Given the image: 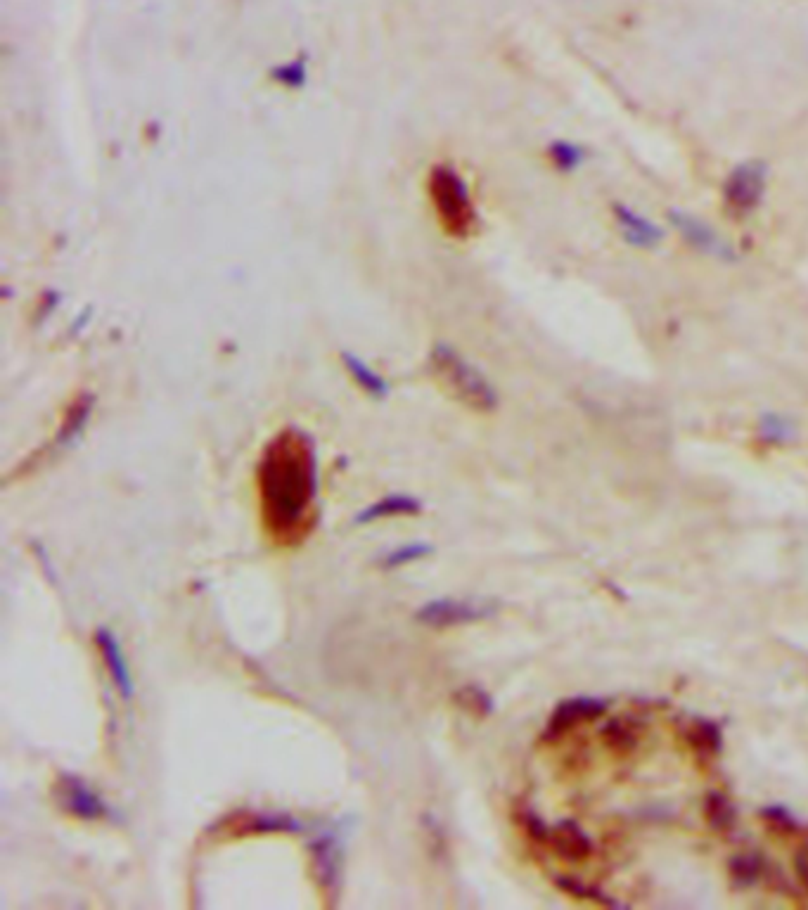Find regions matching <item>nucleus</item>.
<instances>
[{
    "label": "nucleus",
    "mask_w": 808,
    "mask_h": 910,
    "mask_svg": "<svg viewBox=\"0 0 808 910\" xmlns=\"http://www.w3.org/2000/svg\"><path fill=\"white\" fill-rule=\"evenodd\" d=\"M264 529L278 546H299L318 522L316 444L301 429H282L256 465Z\"/></svg>",
    "instance_id": "nucleus-1"
},
{
    "label": "nucleus",
    "mask_w": 808,
    "mask_h": 910,
    "mask_svg": "<svg viewBox=\"0 0 808 910\" xmlns=\"http://www.w3.org/2000/svg\"><path fill=\"white\" fill-rule=\"evenodd\" d=\"M429 370L436 382L446 389L453 399L465 403L477 413H491L498 406V394L493 384L479 373L474 365L458 354L453 346L436 344L429 354Z\"/></svg>",
    "instance_id": "nucleus-2"
},
{
    "label": "nucleus",
    "mask_w": 808,
    "mask_h": 910,
    "mask_svg": "<svg viewBox=\"0 0 808 910\" xmlns=\"http://www.w3.org/2000/svg\"><path fill=\"white\" fill-rule=\"evenodd\" d=\"M427 195L446 235L458 237V240L472 235L477 226V209H474L470 188L453 166L436 164L429 169Z\"/></svg>",
    "instance_id": "nucleus-3"
},
{
    "label": "nucleus",
    "mask_w": 808,
    "mask_h": 910,
    "mask_svg": "<svg viewBox=\"0 0 808 910\" xmlns=\"http://www.w3.org/2000/svg\"><path fill=\"white\" fill-rule=\"evenodd\" d=\"M496 614V605L486 600H465V598H441L422 605L418 614L420 624L432 628H451L484 621Z\"/></svg>",
    "instance_id": "nucleus-4"
},
{
    "label": "nucleus",
    "mask_w": 808,
    "mask_h": 910,
    "mask_svg": "<svg viewBox=\"0 0 808 910\" xmlns=\"http://www.w3.org/2000/svg\"><path fill=\"white\" fill-rule=\"evenodd\" d=\"M766 178L768 166L759 162V159L737 164L728 173L726 183H723V200H726L728 207L747 214V211L759 207L763 195H766Z\"/></svg>",
    "instance_id": "nucleus-5"
},
{
    "label": "nucleus",
    "mask_w": 808,
    "mask_h": 910,
    "mask_svg": "<svg viewBox=\"0 0 808 910\" xmlns=\"http://www.w3.org/2000/svg\"><path fill=\"white\" fill-rule=\"evenodd\" d=\"M669 221L671 226L683 235V240L688 242L690 247H695L697 252L714 256V259L721 261H735L737 254L730 242L723 237L714 226H709L707 221H702L700 216L688 214L683 209H671L669 211Z\"/></svg>",
    "instance_id": "nucleus-6"
},
{
    "label": "nucleus",
    "mask_w": 808,
    "mask_h": 910,
    "mask_svg": "<svg viewBox=\"0 0 808 910\" xmlns=\"http://www.w3.org/2000/svg\"><path fill=\"white\" fill-rule=\"evenodd\" d=\"M607 709L609 702L600 700V697H572V700H564L550 714L541 738L543 742L560 740L562 735H567L569 730L581 726V723L602 719L607 714Z\"/></svg>",
    "instance_id": "nucleus-7"
},
{
    "label": "nucleus",
    "mask_w": 808,
    "mask_h": 910,
    "mask_svg": "<svg viewBox=\"0 0 808 910\" xmlns=\"http://www.w3.org/2000/svg\"><path fill=\"white\" fill-rule=\"evenodd\" d=\"M543 847H550L557 856L572 863L586 861L595 851L591 835L579 823H574V820H560L557 825H550Z\"/></svg>",
    "instance_id": "nucleus-8"
},
{
    "label": "nucleus",
    "mask_w": 808,
    "mask_h": 910,
    "mask_svg": "<svg viewBox=\"0 0 808 910\" xmlns=\"http://www.w3.org/2000/svg\"><path fill=\"white\" fill-rule=\"evenodd\" d=\"M57 794H60L62 809L67 813H72L74 818L100 820L107 816L105 801H102L100 794L95 792L91 785L83 783L81 778L64 775V778L60 780V787H57Z\"/></svg>",
    "instance_id": "nucleus-9"
},
{
    "label": "nucleus",
    "mask_w": 808,
    "mask_h": 910,
    "mask_svg": "<svg viewBox=\"0 0 808 910\" xmlns=\"http://www.w3.org/2000/svg\"><path fill=\"white\" fill-rule=\"evenodd\" d=\"M95 645H98V652H100L102 662H105V669H107L109 678H112L114 688H117L119 695L128 702L133 695H136V685H133L131 666H128V662H126V655H124V650H121L119 638L114 636L109 628H98V633H95Z\"/></svg>",
    "instance_id": "nucleus-10"
},
{
    "label": "nucleus",
    "mask_w": 808,
    "mask_h": 910,
    "mask_svg": "<svg viewBox=\"0 0 808 910\" xmlns=\"http://www.w3.org/2000/svg\"><path fill=\"white\" fill-rule=\"evenodd\" d=\"M614 219H617L621 235H624L628 245L650 249L664 240V230L657 223H652L647 216L638 214L626 204H614Z\"/></svg>",
    "instance_id": "nucleus-11"
},
{
    "label": "nucleus",
    "mask_w": 808,
    "mask_h": 910,
    "mask_svg": "<svg viewBox=\"0 0 808 910\" xmlns=\"http://www.w3.org/2000/svg\"><path fill=\"white\" fill-rule=\"evenodd\" d=\"M685 742L704 761H714L723 752V730L711 719H690L685 726Z\"/></svg>",
    "instance_id": "nucleus-12"
},
{
    "label": "nucleus",
    "mask_w": 808,
    "mask_h": 910,
    "mask_svg": "<svg viewBox=\"0 0 808 910\" xmlns=\"http://www.w3.org/2000/svg\"><path fill=\"white\" fill-rule=\"evenodd\" d=\"M640 738H643V728L633 716H612L602 726V742L614 754H631L633 749H638Z\"/></svg>",
    "instance_id": "nucleus-13"
},
{
    "label": "nucleus",
    "mask_w": 808,
    "mask_h": 910,
    "mask_svg": "<svg viewBox=\"0 0 808 910\" xmlns=\"http://www.w3.org/2000/svg\"><path fill=\"white\" fill-rule=\"evenodd\" d=\"M420 510H422V503L418 501V498L406 496V493H391V496L382 498V501L368 505V508L358 512L354 522L370 524V522H377V519L410 517V515H418Z\"/></svg>",
    "instance_id": "nucleus-14"
},
{
    "label": "nucleus",
    "mask_w": 808,
    "mask_h": 910,
    "mask_svg": "<svg viewBox=\"0 0 808 910\" xmlns=\"http://www.w3.org/2000/svg\"><path fill=\"white\" fill-rule=\"evenodd\" d=\"M93 403L95 401L91 394L76 396V399L72 401V406H69L67 413H64L60 432L55 434V448L69 446L76 437H79V434L83 432V427H86L88 418H91Z\"/></svg>",
    "instance_id": "nucleus-15"
},
{
    "label": "nucleus",
    "mask_w": 808,
    "mask_h": 910,
    "mask_svg": "<svg viewBox=\"0 0 808 910\" xmlns=\"http://www.w3.org/2000/svg\"><path fill=\"white\" fill-rule=\"evenodd\" d=\"M756 434H759V439L763 441V444L787 446L797 439L799 427H797V422H794L792 418H787V415L763 413L759 418V425H756Z\"/></svg>",
    "instance_id": "nucleus-16"
},
{
    "label": "nucleus",
    "mask_w": 808,
    "mask_h": 910,
    "mask_svg": "<svg viewBox=\"0 0 808 910\" xmlns=\"http://www.w3.org/2000/svg\"><path fill=\"white\" fill-rule=\"evenodd\" d=\"M237 835L245 832H254V835H264V832H299L301 823H297L292 816H273V813H249L247 818L237 820L233 825Z\"/></svg>",
    "instance_id": "nucleus-17"
},
{
    "label": "nucleus",
    "mask_w": 808,
    "mask_h": 910,
    "mask_svg": "<svg viewBox=\"0 0 808 910\" xmlns=\"http://www.w3.org/2000/svg\"><path fill=\"white\" fill-rule=\"evenodd\" d=\"M704 816H707L711 830L723 832V835H726V832H733L737 825V809L733 799L723 792L707 794V799H704Z\"/></svg>",
    "instance_id": "nucleus-18"
},
{
    "label": "nucleus",
    "mask_w": 808,
    "mask_h": 910,
    "mask_svg": "<svg viewBox=\"0 0 808 910\" xmlns=\"http://www.w3.org/2000/svg\"><path fill=\"white\" fill-rule=\"evenodd\" d=\"M768 875V861L756 851H747V854H737L730 861V877H733L735 887H754L763 877Z\"/></svg>",
    "instance_id": "nucleus-19"
},
{
    "label": "nucleus",
    "mask_w": 808,
    "mask_h": 910,
    "mask_svg": "<svg viewBox=\"0 0 808 910\" xmlns=\"http://www.w3.org/2000/svg\"><path fill=\"white\" fill-rule=\"evenodd\" d=\"M342 361L346 365V370H349V375L354 377L356 384L363 389V392L375 396V399H384V396L389 394L387 380H384L382 375H377L370 365H365V361H361V358L349 354V351H344Z\"/></svg>",
    "instance_id": "nucleus-20"
},
{
    "label": "nucleus",
    "mask_w": 808,
    "mask_h": 910,
    "mask_svg": "<svg viewBox=\"0 0 808 910\" xmlns=\"http://www.w3.org/2000/svg\"><path fill=\"white\" fill-rule=\"evenodd\" d=\"M313 858H316V870L320 875V884L327 889H332L337 884L339 877V849L335 839H318L313 844Z\"/></svg>",
    "instance_id": "nucleus-21"
},
{
    "label": "nucleus",
    "mask_w": 808,
    "mask_h": 910,
    "mask_svg": "<svg viewBox=\"0 0 808 910\" xmlns=\"http://www.w3.org/2000/svg\"><path fill=\"white\" fill-rule=\"evenodd\" d=\"M548 152L557 169H562V171L579 169V166L583 164V159H586V150L579 145L569 143V140H555V143L550 145Z\"/></svg>",
    "instance_id": "nucleus-22"
},
{
    "label": "nucleus",
    "mask_w": 808,
    "mask_h": 910,
    "mask_svg": "<svg viewBox=\"0 0 808 910\" xmlns=\"http://www.w3.org/2000/svg\"><path fill=\"white\" fill-rule=\"evenodd\" d=\"M432 553H434V548L429 546V543H410V546L391 550V553L382 560V565L387 569H396V567L410 565V562H418V560H422V557H427Z\"/></svg>",
    "instance_id": "nucleus-23"
},
{
    "label": "nucleus",
    "mask_w": 808,
    "mask_h": 910,
    "mask_svg": "<svg viewBox=\"0 0 808 910\" xmlns=\"http://www.w3.org/2000/svg\"><path fill=\"white\" fill-rule=\"evenodd\" d=\"M761 816L775 832H782V835H794L801 828L797 816L790 809H785V806H768V809L761 811Z\"/></svg>",
    "instance_id": "nucleus-24"
},
{
    "label": "nucleus",
    "mask_w": 808,
    "mask_h": 910,
    "mask_svg": "<svg viewBox=\"0 0 808 910\" xmlns=\"http://www.w3.org/2000/svg\"><path fill=\"white\" fill-rule=\"evenodd\" d=\"M273 79L278 81V83H282V86H287V88L304 86V81H306V62H304V57H297V60L275 67L273 69Z\"/></svg>",
    "instance_id": "nucleus-25"
},
{
    "label": "nucleus",
    "mask_w": 808,
    "mask_h": 910,
    "mask_svg": "<svg viewBox=\"0 0 808 910\" xmlns=\"http://www.w3.org/2000/svg\"><path fill=\"white\" fill-rule=\"evenodd\" d=\"M557 887L564 889V892H569V894L576 896V899H581V901H593V903H600V906H612V901L605 899L602 894H598L600 889L588 887V884H583L579 880H572V877H560V880H557Z\"/></svg>",
    "instance_id": "nucleus-26"
},
{
    "label": "nucleus",
    "mask_w": 808,
    "mask_h": 910,
    "mask_svg": "<svg viewBox=\"0 0 808 910\" xmlns=\"http://www.w3.org/2000/svg\"><path fill=\"white\" fill-rule=\"evenodd\" d=\"M463 695L470 697V700H467V707H470L474 714H489L491 711V700H489V695H486L484 690H479V688H467L463 690Z\"/></svg>",
    "instance_id": "nucleus-27"
},
{
    "label": "nucleus",
    "mask_w": 808,
    "mask_h": 910,
    "mask_svg": "<svg viewBox=\"0 0 808 910\" xmlns=\"http://www.w3.org/2000/svg\"><path fill=\"white\" fill-rule=\"evenodd\" d=\"M794 873H797L801 884H804L808 892V847L799 849L797 856H794Z\"/></svg>",
    "instance_id": "nucleus-28"
}]
</instances>
